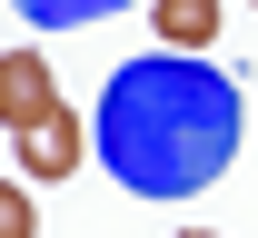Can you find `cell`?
I'll use <instances>...</instances> for the list:
<instances>
[{
    "label": "cell",
    "instance_id": "7",
    "mask_svg": "<svg viewBox=\"0 0 258 238\" xmlns=\"http://www.w3.org/2000/svg\"><path fill=\"white\" fill-rule=\"evenodd\" d=\"M179 238H219V228H179Z\"/></svg>",
    "mask_w": 258,
    "mask_h": 238
},
{
    "label": "cell",
    "instance_id": "2",
    "mask_svg": "<svg viewBox=\"0 0 258 238\" xmlns=\"http://www.w3.org/2000/svg\"><path fill=\"white\" fill-rule=\"evenodd\" d=\"M60 80H50V60L40 50H0V129L20 139V129H40V119H60Z\"/></svg>",
    "mask_w": 258,
    "mask_h": 238
},
{
    "label": "cell",
    "instance_id": "5",
    "mask_svg": "<svg viewBox=\"0 0 258 238\" xmlns=\"http://www.w3.org/2000/svg\"><path fill=\"white\" fill-rule=\"evenodd\" d=\"M40 30H70V20H109V10H129V0H20Z\"/></svg>",
    "mask_w": 258,
    "mask_h": 238
},
{
    "label": "cell",
    "instance_id": "4",
    "mask_svg": "<svg viewBox=\"0 0 258 238\" xmlns=\"http://www.w3.org/2000/svg\"><path fill=\"white\" fill-rule=\"evenodd\" d=\"M149 20H159V50L199 60V50L219 40V0H149Z\"/></svg>",
    "mask_w": 258,
    "mask_h": 238
},
{
    "label": "cell",
    "instance_id": "3",
    "mask_svg": "<svg viewBox=\"0 0 258 238\" xmlns=\"http://www.w3.org/2000/svg\"><path fill=\"white\" fill-rule=\"evenodd\" d=\"M80 159H90V129H80L70 109L40 119V129H20V179H70Z\"/></svg>",
    "mask_w": 258,
    "mask_h": 238
},
{
    "label": "cell",
    "instance_id": "1",
    "mask_svg": "<svg viewBox=\"0 0 258 238\" xmlns=\"http://www.w3.org/2000/svg\"><path fill=\"white\" fill-rule=\"evenodd\" d=\"M238 129H248L238 80H219L209 60H179V50L129 60L99 90V119H90L99 159H109V179L129 199H189V189H209L238 159Z\"/></svg>",
    "mask_w": 258,
    "mask_h": 238
},
{
    "label": "cell",
    "instance_id": "6",
    "mask_svg": "<svg viewBox=\"0 0 258 238\" xmlns=\"http://www.w3.org/2000/svg\"><path fill=\"white\" fill-rule=\"evenodd\" d=\"M0 238H40V218H30V189H20V179H0Z\"/></svg>",
    "mask_w": 258,
    "mask_h": 238
}]
</instances>
